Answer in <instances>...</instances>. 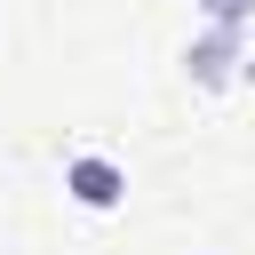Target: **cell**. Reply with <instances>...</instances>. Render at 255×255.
Masks as SVG:
<instances>
[{"label": "cell", "instance_id": "obj_2", "mask_svg": "<svg viewBox=\"0 0 255 255\" xmlns=\"http://www.w3.org/2000/svg\"><path fill=\"white\" fill-rule=\"evenodd\" d=\"M64 191H72L88 215H112V207L128 199V167L104 159V151H80V159H64Z\"/></svg>", "mask_w": 255, "mask_h": 255}, {"label": "cell", "instance_id": "obj_4", "mask_svg": "<svg viewBox=\"0 0 255 255\" xmlns=\"http://www.w3.org/2000/svg\"><path fill=\"white\" fill-rule=\"evenodd\" d=\"M239 80H247V88H255V40H247V72H239Z\"/></svg>", "mask_w": 255, "mask_h": 255}, {"label": "cell", "instance_id": "obj_3", "mask_svg": "<svg viewBox=\"0 0 255 255\" xmlns=\"http://www.w3.org/2000/svg\"><path fill=\"white\" fill-rule=\"evenodd\" d=\"M207 24H255V0H199Z\"/></svg>", "mask_w": 255, "mask_h": 255}, {"label": "cell", "instance_id": "obj_1", "mask_svg": "<svg viewBox=\"0 0 255 255\" xmlns=\"http://www.w3.org/2000/svg\"><path fill=\"white\" fill-rule=\"evenodd\" d=\"M247 72V24H207L199 40H183V80L191 88H231Z\"/></svg>", "mask_w": 255, "mask_h": 255}]
</instances>
